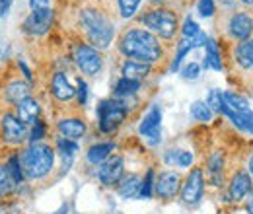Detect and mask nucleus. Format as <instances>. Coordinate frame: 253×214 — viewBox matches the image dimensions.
Wrapping results in <instances>:
<instances>
[{"label":"nucleus","mask_w":253,"mask_h":214,"mask_svg":"<svg viewBox=\"0 0 253 214\" xmlns=\"http://www.w3.org/2000/svg\"><path fill=\"white\" fill-rule=\"evenodd\" d=\"M152 189H154V171L150 170V171L146 173V179L142 181L140 197H142V199H150V197H152Z\"/></svg>","instance_id":"obj_35"},{"label":"nucleus","mask_w":253,"mask_h":214,"mask_svg":"<svg viewBox=\"0 0 253 214\" xmlns=\"http://www.w3.org/2000/svg\"><path fill=\"white\" fill-rule=\"evenodd\" d=\"M78 101H80V105H84L86 103V99H88V86H86V82H82V78L78 80Z\"/></svg>","instance_id":"obj_40"},{"label":"nucleus","mask_w":253,"mask_h":214,"mask_svg":"<svg viewBox=\"0 0 253 214\" xmlns=\"http://www.w3.org/2000/svg\"><path fill=\"white\" fill-rule=\"evenodd\" d=\"M199 72H201V66L197 62H191L183 68V78L185 80H197L199 78Z\"/></svg>","instance_id":"obj_38"},{"label":"nucleus","mask_w":253,"mask_h":214,"mask_svg":"<svg viewBox=\"0 0 253 214\" xmlns=\"http://www.w3.org/2000/svg\"><path fill=\"white\" fill-rule=\"evenodd\" d=\"M59 130L61 134L70 138V140H76V138H82L84 132H86V125L80 119H61L59 121Z\"/></svg>","instance_id":"obj_17"},{"label":"nucleus","mask_w":253,"mask_h":214,"mask_svg":"<svg viewBox=\"0 0 253 214\" xmlns=\"http://www.w3.org/2000/svg\"><path fill=\"white\" fill-rule=\"evenodd\" d=\"M191 162H193V154L187 150L175 148V150H169L166 154V164L171 168H187V166H191Z\"/></svg>","instance_id":"obj_23"},{"label":"nucleus","mask_w":253,"mask_h":214,"mask_svg":"<svg viewBox=\"0 0 253 214\" xmlns=\"http://www.w3.org/2000/svg\"><path fill=\"white\" fill-rule=\"evenodd\" d=\"M140 88V82L136 80H128V78H121L115 86V97H128V95H134L136 90Z\"/></svg>","instance_id":"obj_28"},{"label":"nucleus","mask_w":253,"mask_h":214,"mask_svg":"<svg viewBox=\"0 0 253 214\" xmlns=\"http://www.w3.org/2000/svg\"><path fill=\"white\" fill-rule=\"evenodd\" d=\"M222 168H224V160H222L220 152H214L209 158V173H211V179L214 185L222 183Z\"/></svg>","instance_id":"obj_26"},{"label":"nucleus","mask_w":253,"mask_h":214,"mask_svg":"<svg viewBox=\"0 0 253 214\" xmlns=\"http://www.w3.org/2000/svg\"><path fill=\"white\" fill-rule=\"evenodd\" d=\"M203 189H205V177H203V170L195 168L191 170V173L187 175V181L183 185L181 191V199L185 205H195L199 203V199L203 197Z\"/></svg>","instance_id":"obj_10"},{"label":"nucleus","mask_w":253,"mask_h":214,"mask_svg":"<svg viewBox=\"0 0 253 214\" xmlns=\"http://www.w3.org/2000/svg\"><path fill=\"white\" fill-rule=\"evenodd\" d=\"M138 6H140V0H119V10L123 18H132Z\"/></svg>","instance_id":"obj_33"},{"label":"nucleus","mask_w":253,"mask_h":214,"mask_svg":"<svg viewBox=\"0 0 253 214\" xmlns=\"http://www.w3.org/2000/svg\"><path fill=\"white\" fill-rule=\"evenodd\" d=\"M148 72H150V64H144V62L128 61L123 64V78H128V80L140 82L142 78L148 76Z\"/></svg>","instance_id":"obj_21"},{"label":"nucleus","mask_w":253,"mask_h":214,"mask_svg":"<svg viewBox=\"0 0 253 214\" xmlns=\"http://www.w3.org/2000/svg\"><path fill=\"white\" fill-rule=\"evenodd\" d=\"M57 148H59V152L63 154L64 158L68 156V158H72L74 154L78 152V144L76 142H72L70 138H66V136H61V138H57Z\"/></svg>","instance_id":"obj_32"},{"label":"nucleus","mask_w":253,"mask_h":214,"mask_svg":"<svg viewBox=\"0 0 253 214\" xmlns=\"http://www.w3.org/2000/svg\"><path fill=\"white\" fill-rule=\"evenodd\" d=\"M199 33H201V30H199L197 22H195V20H191V18H187V20H185V26H183V37H187V39H195Z\"/></svg>","instance_id":"obj_37"},{"label":"nucleus","mask_w":253,"mask_h":214,"mask_svg":"<svg viewBox=\"0 0 253 214\" xmlns=\"http://www.w3.org/2000/svg\"><path fill=\"white\" fill-rule=\"evenodd\" d=\"M37 117H39V103L35 99L28 97L22 103H18V119L22 123L32 125L37 121Z\"/></svg>","instance_id":"obj_19"},{"label":"nucleus","mask_w":253,"mask_h":214,"mask_svg":"<svg viewBox=\"0 0 253 214\" xmlns=\"http://www.w3.org/2000/svg\"><path fill=\"white\" fill-rule=\"evenodd\" d=\"M248 211H250V214H253V191L250 193V203H248Z\"/></svg>","instance_id":"obj_43"},{"label":"nucleus","mask_w":253,"mask_h":214,"mask_svg":"<svg viewBox=\"0 0 253 214\" xmlns=\"http://www.w3.org/2000/svg\"><path fill=\"white\" fill-rule=\"evenodd\" d=\"M207 47V57H205V66H211L214 70H222V59H220V53H218V45L214 39H207L205 43Z\"/></svg>","instance_id":"obj_25"},{"label":"nucleus","mask_w":253,"mask_h":214,"mask_svg":"<svg viewBox=\"0 0 253 214\" xmlns=\"http://www.w3.org/2000/svg\"><path fill=\"white\" fill-rule=\"evenodd\" d=\"M6 168H8V171H10L12 179H14V183H22V181H24V166L20 164V158H18V156H12V158L8 160V164H6Z\"/></svg>","instance_id":"obj_29"},{"label":"nucleus","mask_w":253,"mask_h":214,"mask_svg":"<svg viewBox=\"0 0 253 214\" xmlns=\"http://www.w3.org/2000/svg\"><path fill=\"white\" fill-rule=\"evenodd\" d=\"M242 2H244V4H248V6H252L253 4V0H242Z\"/></svg>","instance_id":"obj_45"},{"label":"nucleus","mask_w":253,"mask_h":214,"mask_svg":"<svg viewBox=\"0 0 253 214\" xmlns=\"http://www.w3.org/2000/svg\"><path fill=\"white\" fill-rule=\"evenodd\" d=\"M189 113L195 121L209 123L211 119H212V111H211V107H209L207 103H203V101H195V103H191Z\"/></svg>","instance_id":"obj_27"},{"label":"nucleus","mask_w":253,"mask_h":214,"mask_svg":"<svg viewBox=\"0 0 253 214\" xmlns=\"http://www.w3.org/2000/svg\"><path fill=\"white\" fill-rule=\"evenodd\" d=\"M248 168H250V173L253 175V154H252V158H250V164H248Z\"/></svg>","instance_id":"obj_44"},{"label":"nucleus","mask_w":253,"mask_h":214,"mask_svg":"<svg viewBox=\"0 0 253 214\" xmlns=\"http://www.w3.org/2000/svg\"><path fill=\"white\" fill-rule=\"evenodd\" d=\"M80 22L82 26L86 28V33L90 37V41L94 43V47L99 49H105L113 35H115V28L113 24L101 14V12H95V10H82L80 14Z\"/></svg>","instance_id":"obj_3"},{"label":"nucleus","mask_w":253,"mask_h":214,"mask_svg":"<svg viewBox=\"0 0 253 214\" xmlns=\"http://www.w3.org/2000/svg\"><path fill=\"white\" fill-rule=\"evenodd\" d=\"M43 136H45V125L37 119V121L33 123V128H32L30 138H32V142H35V140H41Z\"/></svg>","instance_id":"obj_39"},{"label":"nucleus","mask_w":253,"mask_h":214,"mask_svg":"<svg viewBox=\"0 0 253 214\" xmlns=\"http://www.w3.org/2000/svg\"><path fill=\"white\" fill-rule=\"evenodd\" d=\"M126 117V105L119 99H105L97 105V119L101 132H113Z\"/></svg>","instance_id":"obj_4"},{"label":"nucleus","mask_w":253,"mask_h":214,"mask_svg":"<svg viewBox=\"0 0 253 214\" xmlns=\"http://www.w3.org/2000/svg\"><path fill=\"white\" fill-rule=\"evenodd\" d=\"M179 183H181V177L173 171H164L156 179L154 183V189L158 193L162 199H173L179 191Z\"/></svg>","instance_id":"obj_12"},{"label":"nucleus","mask_w":253,"mask_h":214,"mask_svg":"<svg viewBox=\"0 0 253 214\" xmlns=\"http://www.w3.org/2000/svg\"><path fill=\"white\" fill-rule=\"evenodd\" d=\"M138 132L150 142V144H158L162 138V111L160 107H150V111L144 115V119L140 121Z\"/></svg>","instance_id":"obj_8"},{"label":"nucleus","mask_w":253,"mask_h":214,"mask_svg":"<svg viewBox=\"0 0 253 214\" xmlns=\"http://www.w3.org/2000/svg\"><path fill=\"white\" fill-rule=\"evenodd\" d=\"M226 117H230L232 123L238 127V128H242V130H246V132H250L253 134V113L252 109H248V111H222Z\"/></svg>","instance_id":"obj_20"},{"label":"nucleus","mask_w":253,"mask_h":214,"mask_svg":"<svg viewBox=\"0 0 253 214\" xmlns=\"http://www.w3.org/2000/svg\"><path fill=\"white\" fill-rule=\"evenodd\" d=\"M140 189H142V179L138 175L130 173V175H126V177L121 179V183H119V195L123 199H136V197H140Z\"/></svg>","instance_id":"obj_18"},{"label":"nucleus","mask_w":253,"mask_h":214,"mask_svg":"<svg viewBox=\"0 0 253 214\" xmlns=\"http://www.w3.org/2000/svg\"><path fill=\"white\" fill-rule=\"evenodd\" d=\"M191 49H195V43H193V39H183L181 43H179V47H177V55H175V59H173V64H171V70H177L179 68V64L183 61V57L189 53Z\"/></svg>","instance_id":"obj_31"},{"label":"nucleus","mask_w":253,"mask_h":214,"mask_svg":"<svg viewBox=\"0 0 253 214\" xmlns=\"http://www.w3.org/2000/svg\"><path fill=\"white\" fill-rule=\"evenodd\" d=\"M207 105L211 107V111L222 113V92L220 90H212L207 97Z\"/></svg>","instance_id":"obj_34"},{"label":"nucleus","mask_w":253,"mask_h":214,"mask_svg":"<svg viewBox=\"0 0 253 214\" xmlns=\"http://www.w3.org/2000/svg\"><path fill=\"white\" fill-rule=\"evenodd\" d=\"M0 132H2V138L6 142H10V144H20L28 136L26 123L20 121L18 115H14V113H4L2 115V119H0Z\"/></svg>","instance_id":"obj_7"},{"label":"nucleus","mask_w":253,"mask_h":214,"mask_svg":"<svg viewBox=\"0 0 253 214\" xmlns=\"http://www.w3.org/2000/svg\"><path fill=\"white\" fill-rule=\"evenodd\" d=\"M53 162H55V150L51 146H47V144L33 142L32 146L22 154L24 173L30 179H41V177H45L53 170Z\"/></svg>","instance_id":"obj_2"},{"label":"nucleus","mask_w":253,"mask_h":214,"mask_svg":"<svg viewBox=\"0 0 253 214\" xmlns=\"http://www.w3.org/2000/svg\"><path fill=\"white\" fill-rule=\"evenodd\" d=\"M236 61L244 68H253V39H248L236 47Z\"/></svg>","instance_id":"obj_24"},{"label":"nucleus","mask_w":253,"mask_h":214,"mask_svg":"<svg viewBox=\"0 0 253 214\" xmlns=\"http://www.w3.org/2000/svg\"><path fill=\"white\" fill-rule=\"evenodd\" d=\"M74 59H76V66L84 74H88V76H95L101 70V66H103L101 55L95 51L94 47H90V45H78Z\"/></svg>","instance_id":"obj_6"},{"label":"nucleus","mask_w":253,"mask_h":214,"mask_svg":"<svg viewBox=\"0 0 253 214\" xmlns=\"http://www.w3.org/2000/svg\"><path fill=\"white\" fill-rule=\"evenodd\" d=\"M4 97H6V101L8 103H22L24 99H28L30 97V86L26 84V82H20V80H16V82H10L6 88H4Z\"/></svg>","instance_id":"obj_16"},{"label":"nucleus","mask_w":253,"mask_h":214,"mask_svg":"<svg viewBox=\"0 0 253 214\" xmlns=\"http://www.w3.org/2000/svg\"><path fill=\"white\" fill-rule=\"evenodd\" d=\"M51 2L49 0H30V8L32 12H37V10H49Z\"/></svg>","instance_id":"obj_41"},{"label":"nucleus","mask_w":253,"mask_h":214,"mask_svg":"<svg viewBox=\"0 0 253 214\" xmlns=\"http://www.w3.org/2000/svg\"><path fill=\"white\" fill-rule=\"evenodd\" d=\"M197 10H199V14H201L203 18H211V16L214 14V2H212V0H199Z\"/></svg>","instance_id":"obj_36"},{"label":"nucleus","mask_w":253,"mask_h":214,"mask_svg":"<svg viewBox=\"0 0 253 214\" xmlns=\"http://www.w3.org/2000/svg\"><path fill=\"white\" fill-rule=\"evenodd\" d=\"M12 2H14V0H0V18L8 14V10H10Z\"/></svg>","instance_id":"obj_42"},{"label":"nucleus","mask_w":253,"mask_h":214,"mask_svg":"<svg viewBox=\"0 0 253 214\" xmlns=\"http://www.w3.org/2000/svg\"><path fill=\"white\" fill-rule=\"evenodd\" d=\"M51 90H53V95H55L57 99H61V101H68V99H72V97H74V93H76V90L72 88V84H70V80L66 78V74H64V72H57V74L53 76Z\"/></svg>","instance_id":"obj_14"},{"label":"nucleus","mask_w":253,"mask_h":214,"mask_svg":"<svg viewBox=\"0 0 253 214\" xmlns=\"http://www.w3.org/2000/svg\"><path fill=\"white\" fill-rule=\"evenodd\" d=\"M250 191H252L250 175L244 173V171H238L232 177V183H230V197H232V201H242Z\"/></svg>","instance_id":"obj_15"},{"label":"nucleus","mask_w":253,"mask_h":214,"mask_svg":"<svg viewBox=\"0 0 253 214\" xmlns=\"http://www.w3.org/2000/svg\"><path fill=\"white\" fill-rule=\"evenodd\" d=\"M53 10H37V12H32L26 20H24V31L30 33V35H43L47 33L51 24H53Z\"/></svg>","instance_id":"obj_11"},{"label":"nucleus","mask_w":253,"mask_h":214,"mask_svg":"<svg viewBox=\"0 0 253 214\" xmlns=\"http://www.w3.org/2000/svg\"><path fill=\"white\" fill-rule=\"evenodd\" d=\"M121 53L126 55L128 59H134L136 62L152 64L160 61L162 57V47L156 35L144 30H128L121 35L119 41Z\"/></svg>","instance_id":"obj_1"},{"label":"nucleus","mask_w":253,"mask_h":214,"mask_svg":"<svg viewBox=\"0 0 253 214\" xmlns=\"http://www.w3.org/2000/svg\"><path fill=\"white\" fill-rule=\"evenodd\" d=\"M115 150V144L113 142H103V144H94L90 150H88V162L90 164H94V166H97V164H103L109 156H111V152Z\"/></svg>","instance_id":"obj_22"},{"label":"nucleus","mask_w":253,"mask_h":214,"mask_svg":"<svg viewBox=\"0 0 253 214\" xmlns=\"http://www.w3.org/2000/svg\"><path fill=\"white\" fill-rule=\"evenodd\" d=\"M14 185L16 183H14V179H12L10 171H8V168L0 164V197H4V195H8V193H12Z\"/></svg>","instance_id":"obj_30"},{"label":"nucleus","mask_w":253,"mask_h":214,"mask_svg":"<svg viewBox=\"0 0 253 214\" xmlns=\"http://www.w3.org/2000/svg\"><path fill=\"white\" fill-rule=\"evenodd\" d=\"M142 24L160 33V37L169 39L177 28V16L171 10H152L142 18Z\"/></svg>","instance_id":"obj_5"},{"label":"nucleus","mask_w":253,"mask_h":214,"mask_svg":"<svg viewBox=\"0 0 253 214\" xmlns=\"http://www.w3.org/2000/svg\"><path fill=\"white\" fill-rule=\"evenodd\" d=\"M123 171H125V162L121 156H109L97 171V177L103 185H115L123 179Z\"/></svg>","instance_id":"obj_9"},{"label":"nucleus","mask_w":253,"mask_h":214,"mask_svg":"<svg viewBox=\"0 0 253 214\" xmlns=\"http://www.w3.org/2000/svg\"><path fill=\"white\" fill-rule=\"evenodd\" d=\"M230 33L234 39L248 41V37L253 33V20L248 14H234L230 20Z\"/></svg>","instance_id":"obj_13"}]
</instances>
